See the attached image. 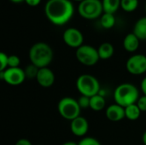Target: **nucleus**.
<instances>
[{
	"label": "nucleus",
	"mask_w": 146,
	"mask_h": 145,
	"mask_svg": "<svg viewBox=\"0 0 146 145\" xmlns=\"http://www.w3.org/2000/svg\"><path fill=\"white\" fill-rule=\"evenodd\" d=\"M145 10H146V4H145Z\"/></svg>",
	"instance_id": "f704fd0d"
},
{
	"label": "nucleus",
	"mask_w": 146,
	"mask_h": 145,
	"mask_svg": "<svg viewBox=\"0 0 146 145\" xmlns=\"http://www.w3.org/2000/svg\"><path fill=\"white\" fill-rule=\"evenodd\" d=\"M37 145H42V144H37Z\"/></svg>",
	"instance_id": "c9c22d12"
},
{
	"label": "nucleus",
	"mask_w": 146,
	"mask_h": 145,
	"mask_svg": "<svg viewBox=\"0 0 146 145\" xmlns=\"http://www.w3.org/2000/svg\"><path fill=\"white\" fill-rule=\"evenodd\" d=\"M80 15L86 20H94L100 16L104 12L103 3L100 0H84L78 6Z\"/></svg>",
	"instance_id": "423d86ee"
},
{
	"label": "nucleus",
	"mask_w": 146,
	"mask_h": 145,
	"mask_svg": "<svg viewBox=\"0 0 146 145\" xmlns=\"http://www.w3.org/2000/svg\"><path fill=\"white\" fill-rule=\"evenodd\" d=\"M57 109L60 115L68 121H72L73 120L80 116V115L81 108L80 107L78 101L69 97H63L59 101Z\"/></svg>",
	"instance_id": "39448f33"
},
{
	"label": "nucleus",
	"mask_w": 146,
	"mask_h": 145,
	"mask_svg": "<svg viewBox=\"0 0 146 145\" xmlns=\"http://www.w3.org/2000/svg\"><path fill=\"white\" fill-rule=\"evenodd\" d=\"M21 63V59L15 55L9 56V67L8 68H19Z\"/></svg>",
	"instance_id": "b1692460"
},
{
	"label": "nucleus",
	"mask_w": 146,
	"mask_h": 145,
	"mask_svg": "<svg viewBox=\"0 0 146 145\" xmlns=\"http://www.w3.org/2000/svg\"><path fill=\"white\" fill-rule=\"evenodd\" d=\"M70 129L74 135L77 137H83L87 133V131L89 129L88 121L86 118L79 116L71 121Z\"/></svg>",
	"instance_id": "f8f14e48"
},
{
	"label": "nucleus",
	"mask_w": 146,
	"mask_h": 145,
	"mask_svg": "<svg viewBox=\"0 0 146 145\" xmlns=\"http://www.w3.org/2000/svg\"><path fill=\"white\" fill-rule=\"evenodd\" d=\"M105 115H106L107 119L111 121H114V122L120 121L123 120L124 118H126L125 108H123L122 106H121L117 103L112 104L107 108Z\"/></svg>",
	"instance_id": "ddd939ff"
},
{
	"label": "nucleus",
	"mask_w": 146,
	"mask_h": 145,
	"mask_svg": "<svg viewBox=\"0 0 146 145\" xmlns=\"http://www.w3.org/2000/svg\"><path fill=\"white\" fill-rule=\"evenodd\" d=\"M139 6V0H121V7L126 12H133Z\"/></svg>",
	"instance_id": "412c9836"
},
{
	"label": "nucleus",
	"mask_w": 146,
	"mask_h": 145,
	"mask_svg": "<svg viewBox=\"0 0 146 145\" xmlns=\"http://www.w3.org/2000/svg\"><path fill=\"white\" fill-rule=\"evenodd\" d=\"M76 87L81 96L92 97L99 93L100 84L98 80L91 74H81L76 81Z\"/></svg>",
	"instance_id": "20e7f679"
},
{
	"label": "nucleus",
	"mask_w": 146,
	"mask_h": 145,
	"mask_svg": "<svg viewBox=\"0 0 146 145\" xmlns=\"http://www.w3.org/2000/svg\"><path fill=\"white\" fill-rule=\"evenodd\" d=\"M104 13L115 14L121 6V0H103Z\"/></svg>",
	"instance_id": "a211bd4d"
},
{
	"label": "nucleus",
	"mask_w": 146,
	"mask_h": 145,
	"mask_svg": "<svg viewBox=\"0 0 146 145\" xmlns=\"http://www.w3.org/2000/svg\"><path fill=\"white\" fill-rule=\"evenodd\" d=\"M101 25L105 29L112 28L115 24V18L114 14L104 13L101 16Z\"/></svg>",
	"instance_id": "aec40b11"
},
{
	"label": "nucleus",
	"mask_w": 146,
	"mask_h": 145,
	"mask_svg": "<svg viewBox=\"0 0 146 145\" xmlns=\"http://www.w3.org/2000/svg\"><path fill=\"white\" fill-rule=\"evenodd\" d=\"M48 1H49V0H48Z\"/></svg>",
	"instance_id": "e433bc0d"
},
{
	"label": "nucleus",
	"mask_w": 146,
	"mask_h": 145,
	"mask_svg": "<svg viewBox=\"0 0 146 145\" xmlns=\"http://www.w3.org/2000/svg\"><path fill=\"white\" fill-rule=\"evenodd\" d=\"M74 1H78V2L80 3V2H82V1H84V0H74Z\"/></svg>",
	"instance_id": "72a5a7b5"
},
{
	"label": "nucleus",
	"mask_w": 146,
	"mask_h": 145,
	"mask_svg": "<svg viewBox=\"0 0 146 145\" xmlns=\"http://www.w3.org/2000/svg\"><path fill=\"white\" fill-rule=\"evenodd\" d=\"M90 98L91 97H86V96H81L79 100H78V103H79V105L81 109H86V108H89L90 107Z\"/></svg>",
	"instance_id": "a878e982"
},
{
	"label": "nucleus",
	"mask_w": 146,
	"mask_h": 145,
	"mask_svg": "<svg viewBox=\"0 0 146 145\" xmlns=\"http://www.w3.org/2000/svg\"><path fill=\"white\" fill-rule=\"evenodd\" d=\"M133 33L139 40H146V16L139 18L133 27Z\"/></svg>",
	"instance_id": "2eb2a0df"
},
{
	"label": "nucleus",
	"mask_w": 146,
	"mask_h": 145,
	"mask_svg": "<svg viewBox=\"0 0 146 145\" xmlns=\"http://www.w3.org/2000/svg\"><path fill=\"white\" fill-rule=\"evenodd\" d=\"M139 46V39L133 33H128L123 40V47L128 52H134Z\"/></svg>",
	"instance_id": "4468645a"
},
{
	"label": "nucleus",
	"mask_w": 146,
	"mask_h": 145,
	"mask_svg": "<svg viewBox=\"0 0 146 145\" xmlns=\"http://www.w3.org/2000/svg\"><path fill=\"white\" fill-rule=\"evenodd\" d=\"M9 67V56L3 52L0 53V72L4 71Z\"/></svg>",
	"instance_id": "5701e85b"
},
{
	"label": "nucleus",
	"mask_w": 146,
	"mask_h": 145,
	"mask_svg": "<svg viewBox=\"0 0 146 145\" xmlns=\"http://www.w3.org/2000/svg\"><path fill=\"white\" fill-rule=\"evenodd\" d=\"M62 145H79V144H76L74 142H72V141H68V142H66L64 143Z\"/></svg>",
	"instance_id": "7c9ffc66"
},
{
	"label": "nucleus",
	"mask_w": 146,
	"mask_h": 145,
	"mask_svg": "<svg viewBox=\"0 0 146 145\" xmlns=\"http://www.w3.org/2000/svg\"><path fill=\"white\" fill-rule=\"evenodd\" d=\"M74 12L70 0H49L44 6L47 19L56 26H62L68 22Z\"/></svg>",
	"instance_id": "f257e3e1"
},
{
	"label": "nucleus",
	"mask_w": 146,
	"mask_h": 145,
	"mask_svg": "<svg viewBox=\"0 0 146 145\" xmlns=\"http://www.w3.org/2000/svg\"><path fill=\"white\" fill-rule=\"evenodd\" d=\"M10 1L13 2V3H21V2H23V1H25V0H10Z\"/></svg>",
	"instance_id": "473e14b6"
},
{
	"label": "nucleus",
	"mask_w": 146,
	"mask_h": 145,
	"mask_svg": "<svg viewBox=\"0 0 146 145\" xmlns=\"http://www.w3.org/2000/svg\"><path fill=\"white\" fill-rule=\"evenodd\" d=\"M105 99L103 96L98 94L90 98V108L94 111H101L105 107Z\"/></svg>",
	"instance_id": "f3484780"
},
{
	"label": "nucleus",
	"mask_w": 146,
	"mask_h": 145,
	"mask_svg": "<svg viewBox=\"0 0 146 145\" xmlns=\"http://www.w3.org/2000/svg\"><path fill=\"white\" fill-rule=\"evenodd\" d=\"M26 77L25 71L21 68H8L0 72V78L8 85L14 86L21 85Z\"/></svg>",
	"instance_id": "6e6552de"
},
{
	"label": "nucleus",
	"mask_w": 146,
	"mask_h": 145,
	"mask_svg": "<svg viewBox=\"0 0 146 145\" xmlns=\"http://www.w3.org/2000/svg\"><path fill=\"white\" fill-rule=\"evenodd\" d=\"M29 58L33 65L38 68H47L53 59V50L44 42L34 44L29 50Z\"/></svg>",
	"instance_id": "f03ea898"
},
{
	"label": "nucleus",
	"mask_w": 146,
	"mask_h": 145,
	"mask_svg": "<svg viewBox=\"0 0 146 145\" xmlns=\"http://www.w3.org/2000/svg\"><path fill=\"white\" fill-rule=\"evenodd\" d=\"M126 68L128 73L133 75L145 73L146 72V56L142 54L132 56L127 61Z\"/></svg>",
	"instance_id": "1a4fd4ad"
},
{
	"label": "nucleus",
	"mask_w": 146,
	"mask_h": 145,
	"mask_svg": "<svg viewBox=\"0 0 146 145\" xmlns=\"http://www.w3.org/2000/svg\"><path fill=\"white\" fill-rule=\"evenodd\" d=\"M139 98V90L134 85L130 83H123L118 85L114 92L115 103L122 106L123 108L137 103Z\"/></svg>",
	"instance_id": "7ed1b4c3"
},
{
	"label": "nucleus",
	"mask_w": 146,
	"mask_h": 145,
	"mask_svg": "<svg viewBox=\"0 0 146 145\" xmlns=\"http://www.w3.org/2000/svg\"><path fill=\"white\" fill-rule=\"evenodd\" d=\"M141 90H142L144 95L146 96V77L143 79V80L141 82Z\"/></svg>",
	"instance_id": "c756f323"
},
{
	"label": "nucleus",
	"mask_w": 146,
	"mask_h": 145,
	"mask_svg": "<svg viewBox=\"0 0 146 145\" xmlns=\"http://www.w3.org/2000/svg\"><path fill=\"white\" fill-rule=\"evenodd\" d=\"M38 69L36 66L34 65H30L28 67H27L26 70L25 71V73H26V76L28 77V78H36L37 77V74H38Z\"/></svg>",
	"instance_id": "4be33fe9"
},
{
	"label": "nucleus",
	"mask_w": 146,
	"mask_h": 145,
	"mask_svg": "<svg viewBox=\"0 0 146 145\" xmlns=\"http://www.w3.org/2000/svg\"><path fill=\"white\" fill-rule=\"evenodd\" d=\"M141 114V110L139 109V108L138 107V105L135 104H132L127 108H125V115H126V118L130 120V121H136L139 118Z\"/></svg>",
	"instance_id": "6ab92c4d"
},
{
	"label": "nucleus",
	"mask_w": 146,
	"mask_h": 145,
	"mask_svg": "<svg viewBox=\"0 0 146 145\" xmlns=\"http://www.w3.org/2000/svg\"><path fill=\"white\" fill-rule=\"evenodd\" d=\"M75 56L77 60L85 66H94L100 59L98 51L93 46L83 44L76 49Z\"/></svg>",
	"instance_id": "0eeeda50"
},
{
	"label": "nucleus",
	"mask_w": 146,
	"mask_h": 145,
	"mask_svg": "<svg viewBox=\"0 0 146 145\" xmlns=\"http://www.w3.org/2000/svg\"><path fill=\"white\" fill-rule=\"evenodd\" d=\"M79 145H101V144L96 138H92V137H88V138H82L80 141Z\"/></svg>",
	"instance_id": "393cba45"
},
{
	"label": "nucleus",
	"mask_w": 146,
	"mask_h": 145,
	"mask_svg": "<svg viewBox=\"0 0 146 145\" xmlns=\"http://www.w3.org/2000/svg\"><path fill=\"white\" fill-rule=\"evenodd\" d=\"M62 38L64 43L71 48H80L83 45L84 36L82 32L74 27H69L63 32Z\"/></svg>",
	"instance_id": "9d476101"
},
{
	"label": "nucleus",
	"mask_w": 146,
	"mask_h": 145,
	"mask_svg": "<svg viewBox=\"0 0 146 145\" xmlns=\"http://www.w3.org/2000/svg\"><path fill=\"white\" fill-rule=\"evenodd\" d=\"M100 59L107 60L114 55V47L110 43H103L98 49Z\"/></svg>",
	"instance_id": "dca6fc26"
},
{
	"label": "nucleus",
	"mask_w": 146,
	"mask_h": 145,
	"mask_svg": "<svg viewBox=\"0 0 146 145\" xmlns=\"http://www.w3.org/2000/svg\"><path fill=\"white\" fill-rule=\"evenodd\" d=\"M36 79L42 87H50L55 83V74L49 68H42L38 69Z\"/></svg>",
	"instance_id": "9b49d317"
},
{
	"label": "nucleus",
	"mask_w": 146,
	"mask_h": 145,
	"mask_svg": "<svg viewBox=\"0 0 146 145\" xmlns=\"http://www.w3.org/2000/svg\"><path fill=\"white\" fill-rule=\"evenodd\" d=\"M15 145H33V144H31V142H30L29 140H27V139H26V138H21V139H19V140L16 142Z\"/></svg>",
	"instance_id": "c85d7f7f"
},
{
	"label": "nucleus",
	"mask_w": 146,
	"mask_h": 145,
	"mask_svg": "<svg viewBox=\"0 0 146 145\" xmlns=\"http://www.w3.org/2000/svg\"><path fill=\"white\" fill-rule=\"evenodd\" d=\"M25 2L31 7H36L40 3L41 0H25Z\"/></svg>",
	"instance_id": "cd10ccee"
},
{
	"label": "nucleus",
	"mask_w": 146,
	"mask_h": 145,
	"mask_svg": "<svg viewBox=\"0 0 146 145\" xmlns=\"http://www.w3.org/2000/svg\"><path fill=\"white\" fill-rule=\"evenodd\" d=\"M136 104L138 105L141 112H146V96L144 95L142 97H139Z\"/></svg>",
	"instance_id": "bb28decb"
},
{
	"label": "nucleus",
	"mask_w": 146,
	"mask_h": 145,
	"mask_svg": "<svg viewBox=\"0 0 146 145\" xmlns=\"http://www.w3.org/2000/svg\"><path fill=\"white\" fill-rule=\"evenodd\" d=\"M142 139H143V143H144V144L146 145V131L145 132V133L143 134V138H142Z\"/></svg>",
	"instance_id": "2f4dec72"
}]
</instances>
